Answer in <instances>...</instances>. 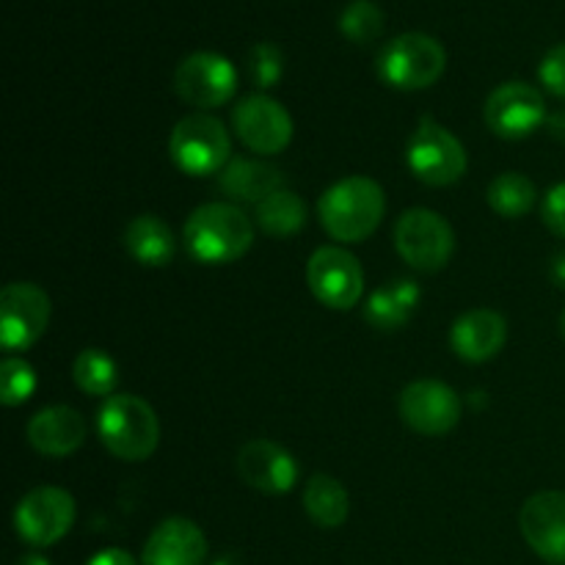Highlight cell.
Returning <instances> with one entry per match:
<instances>
[{
  "mask_svg": "<svg viewBox=\"0 0 565 565\" xmlns=\"http://www.w3.org/2000/svg\"><path fill=\"white\" fill-rule=\"evenodd\" d=\"M182 241L196 263L230 265L252 248L254 224L237 204L210 202L188 215Z\"/></svg>",
  "mask_w": 565,
  "mask_h": 565,
  "instance_id": "cell-1",
  "label": "cell"
},
{
  "mask_svg": "<svg viewBox=\"0 0 565 565\" xmlns=\"http://www.w3.org/2000/svg\"><path fill=\"white\" fill-rule=\"evenodd\" d=\"M386 213L384 188L362 174L345 177L326 188L318 202L323 230L340 243H362L379 230Z\"/></svg>",
  "mask_w": 565,
  "mask_h": 565,
  "instance_id": "cell-2",
  "label": "cell"
},
{
  "mask_svg": "<svg viewBox=\"0 0 565 565\" xmlns=\"http://www.w3.org/2000/svg\"><path fill=\"white\" fill-rule=\"evenodd\" d=\"M97 434L105 450L119 461H147L160 445V419L138 395H110L97 417Z\"/></svg>",
  "mask_w": 565,
  "mask_h": 565,
  "instance_id": "cell-3",
  "label": "cell"
},
{
  "mask_svg": "<svg viewBox=\"0 0 565 565\" xmlns=\"http://www.w3.org/2000/svg\"><path fill=\"white\" fill-rule=\"evenodd\" d=\"M447 53L439 39L428 33L408 31L395 36L381 47L375 58V72L381 81L401 92H419L428 88L445 75Z\"/></svg>",
  "mask_w": 565,
  "mask_h": 565,
  "instance_id": "cell-4",
  "label": "cell"
},
{
  "mask_svg": "<svg viewBox=\"0 0 565 565\" xmlns=\"http://www.w3.org/2000/svg\"><path fill=\"white\" fill-rule=\"evenodd\" d=\"M171 163L188 177L221 174L232 154L230 132L224 121L210 114H191L180 119L169 138Z\"/></svg>",
  "mask_w": 565,
  "mask_h": 565,
  "instance_id": "cell-5",
  "label": "cell"
},
{
  "mask_svg": "<svg viewBox=\"0 0 565 565\" xmlns=\"http://www.w3.org/2000/svg\"><path fill=\"white\" fill-rule=\"evenodd\" d=\"M406 160L414 177L423 180L425 185L434 188H445L458 182L467 174L469 166L463 143L447 127L430 119V116H423L417 130L408 138Z\"/></svg>",
  "mask_w": 565,
  "mask_h": 565,
  "instance_id": "cell-6",
  "label": "cell"
},
{
  "mask_svg": "<svg viewBox=\"0 0 565 565\" xmlns=\"http://www.w3.org/2000/svg\"><path fill=\"white\" fill-rule=\"evenodd\" d=\"M395 248L403 263L412 265L423 274H436L450 263L456 252V232L428 207H412L397 218L395 224Z\"/></svg>",
  "mask_w": 565,
  "mask_h": 565,
  "instance_id": "cell-7",
  "label": "cell"
},
{
  "mask_svg": "<svg viewBox=\"0 0 565 565\" xmlns=\"http://www.w3.org/2000/svg\"><path fill=\"white\" fill-rule=\"evenodd\" d=\"M75 524V500L58 486L31 489L14 508V530L33 550L58 544Z\"/></svg>",
  "mask_w": 565,
  "mask_h": 565,
  "instance_id": "cell-8",
  "label": "cell"
},
{
  "mask_svg": "<svg viewBox=\"0 0 565 565\" xmlns=\"http://www.w3.org/2000/svg\"><path fill=\"white\" fill-rule=\"evenodd\" d=\"M50 298L33 281H11L0 290V345L6 353L28 351L47 331Z\"/></svg>",
  "mask_w": 565,
  "mask_h": 565,
  "instance_id": "cell-9",
  "label": "cell"
},
{
  "mask_svg": "<svg viewBox=\"0 0 565 565\" xmlns=\"http://www.w3.org/2000/svg\"><path fill=\"white\" fill-rule=\"evenodd\" d=\"M307 285L323 307L348 312L364 292V270L351 252L340 246H323L309 257Z\"/></svg>",
  "mask_w": 565,
  "mask_h": 565,
  "instance_id": "cell-10",
  "label": "cell"
},
{
  "mask_svg": "<svg viewBox=\"0 0 565 565\" xmlns=\"http://www.w3.org/2000/svg\"><path fill=\"white\" fill-rule=\"evenodd\" d=\"M483 119L494 136L516 141L546 125V99L535 86L524 81H508L489 94Z\"/></svg>",
  "mask_w": 565,
  "mask_h": 565,
  "instance_id": "cell-11",
  "label": "cell"
},
{
  "mask_svg": "<svg viewBox=\"0 0 565 565\" xmlns=\"http://www.w3.org/2000/svg\"><path fill=\"white\" fill-rule=\"evenodd\" d=\"M174 92L199 110L221 108L237 92V70L218 53H191L174 72Z\"/></svg>",
  "mask_w": 565,
  "mask_h": 565,
  "instance_id": "cell-12",
  "label": "cell"
},
{
  "mask_svg": "<svg viewBox=\"0 0 565 565\" xmlns=\"http://www.w3.org/2000/svg\"><path fill=\"white\" fill-rule=\"evenodd\" d=\"M232 127L243 147L257 154H279L292 141V116L268 94H248L232 110Z\"/></svg>",
  "mask_w": 565,
  "mask_h": 565,
  "instance_id": "cell-13",
  "label": "cell"
},
{
  "mask_svg": "<svg viewBox=\"0 0 565 565\" xmlns=\"http://www.w3.org/2000/svg\"><path fill=\"white\" fill-rule=\"evenodd\" d=\"M401 417L414 434L445 436L461 423V397L441 381L423 379L401 392Z\"/></svg>",
  "mask_w": 565,
  "mask_h": 565,
  "instance_id": "cell-14",
  "label": "cell"
},
{
  "mask_svg": "<svg viewBox=\"0 0 565 565\" xmlns=\"http://www.w3.org/2000/svg\"><path fill=\"white\" fill-rule=\"evenodd\" d=\"M519 527L530 550L546 563H565V494L539 491L524 502Z\"/></svg>",
  "mask_w": 565,
  "mask_h": 565,
  "instance_id": "cell-15",
  "label": "cell"
},
{
  "mask_svg": "<svg viewBox=\"0 0 565 565\" xmlns=\"http://www.w3.org/2000/svg\"><path fill=\"white\" fill-rule=\"evenodd\" d=\"M237 475L263 494H287L298 483V463L290 450L270 439H252L237 452Z\"/></svg>",
  "mask_w": 565,
  "mask_h": 565,
  "instance_id": "cell-16",
  "label": "cell"
},
{
  "mask_svg": "<svg viewBox=\"0 0 565 565\" xmlns=\"http://www.w3.org/2000/svg\"><path fill=\"white\" fill-rule=\"evenodd\" d=\"M207 539L191 519L171 516L152 530L141 552V565H204Z\"/></svg>",
  "mask_w": 565,
  "mask_h": 565,
  "instance_id": "cell-17",
  "label": "cell"
},
{
  "mask_svg": "<svg viewBox=\"0 0 565 565\" xmlns=\"http://www.w3.org/2000/svg\"><path fill=\"white\" fill-rule=\"evenodd\" d=\"M25 436L42 456L64 458L81 450L86 441V419L72 406H50L28 419Z\"/></svg>",
  "mask_w": 565,
  "mask_h": 565,
  "instance_id": "cell-18",
  "label": "cell"
},
{
  "mask_svg": "<svg viewBox=\"0 0 565 565\" xmlns=\"http://www.w3.org/2000/svg\"><path fill=\"white\" fill-rule=\"evenodd\" d=\"M508 323L494 309H469L452 323L450 345L463 362H489L505 348Z\"/></svg>",
  "mask_w": 565,
  "mask_h": 565,
  "instance_id": "cell-19",
  "label": "cell"
},
{
  "mask_svg": "<svg viewBox=\"0 0 565 565\" xmlns=\"http://www.w3.org/2000/svg\"><path fill=\"white\" fill-rule=\"evenodd\" d=\"M218 185L232 202L259 204L263 199H268L270 193L285 188V174H281L276 166L263 163V160L232 158L230 163L221 169Z\"/></svg>",
  "mask_w": 565,
  "mask_h": 565,
  "instance_id": "cell-20",
  "label": "cell"
},
{
  "mask_svg": "<svg viewBox=\"0 0 565 565\" xmlns=\"http://www.w3.org/2000/svg\"><path fill=\"white\" fill-rule=\"evenodd\" d=\"M125 248L136 263L147 268H163L174 259L177 237L160 215H138L125 226Z\"/></svg>",
  "mask_w": 565,
  "mask_h": 565,
  "instance_id": "cell-21",
  "label": "cell"
},
{
  "mask_svg": "<svg viewBox=\"0 0 565 565\" xmlns=\"http://www.w3.org/2000/svg\"><path fill=\"white\" fill-rule=\"evenodd\" d=\"M419 296L423 292H419V287L412 279L390 281V285H384L367 298V303H364V320L373 329L384 331V334L401 331L414 318Z\"/></svg>",
  "mask_w": 565,
  "mask_h": 565,
  "instance_id": "cell-22",
  "label": "cell"
},
{
  "mask_svg": "<svg viewBox=\"0 0 565 565\" xmlns=\"http://www.w3.org/2000/svg\"><path fill=\"white\" fill-rule=\"evenodd\" d=\"M303 511L318 527L337 530L348 522L351 497L345 486L331 475H312L303 486Z\"/></svg>",
  "mask_w": 565,
  "mask_h": 565,
  "instance_id": "cell-23",
  "label": "cell"
},
{
  "mask_svg": "<svg viewBox=\"0 0 565 565\" xmlns=\"http://www.w3.org/2000/svg\"><path fill=\"white\" fill-rule=\"evenodd\" d=\"M254 221H257V226L265 235L290 237L301 232L303 224H307V204H303V199L296 191L281 188V191L270 193L268 199L257 204Z\"/></svg>",
  "mask_w": 565,
  "mask_h": 565,
  "instance_id": "cell-24",
  "label": "cell"
},
{
  "mask_svg": "<svg viewBox=\"0 0 565 565\" xmlns=\"http://www.w3.org/2000/svg\"><path fill=\"white\" fill-rule=\"evenodd\" d=\"M72 379H75L81 392L108 401L114 395L116 384H119V370H116L114 359L99 351V348H83L77 353L75 364H72Z\"/></svg>",
  "mask_w": 565,
  "mask_h": 565,
  "instance_id": "cell-25",
  "label": "cell"
},
{
  "mask_svg": "<svg viewBox=\"0 0 565 565\" xmlns=\"http://www.w3.org/2000/svg\"><path fill=\"white\" fill-rule=\"evenodd\" d=\"M535 185L530 177L519 174V171H505V174L494 177L489 185V204L497 215L502 218H522L533 210L535 204Z\"/></svg>",
  "mask_w": 565,
  "mask_h": 565,
  "instance_id": "cell-26",
  "label": "cell"
},
{
  "mask_svg": "<svg viewBox=\"0 0 565 565\" xmlns=\"http://www.w3.org/2000/svg\"><path fill=\"white\" fill-rule=\"evenodd\" d=\"M340 31L353 44L375 42L384 33V11L373 0H351L340 14Z\"/></svg>",
  "mask_w": 565,
  "mask_h": 565,
  "instance_id": "cell-27",
  "label": "cell"
},
{
  "mask_svg": "<svg viewBox=\"0 0 565 565\" xmlns=\"http://www.w3.org/2000/svg\"><path fill=\"white\" fill-rule=\"evenodd\" d=\"M36 390V373L20 356H6L0 364V401L3 406H22Z\"/></svg>",
  "mask_w": 565,
  "mask_h": 565,
  "instance_id": "cell-28",
  "label": "cell"
},
{
  "mask_svg": "<svg viewBox=\"0 0 565 565\" xmlns=\"http://www.w3.org/2000/svg\"><path fill=\"white\" fill-rule=\"evenodd\" d=\"M248 77L257 88H270L281 81V72H285V55L276 47L274 42H257L248 50L246 61Z\"/></svg>",
  "mask_w": 565,
  "mask_h": 565,
  "instance_id": "cell-29",
  "label": "cell"
},
{
  "mask_svg": "<svg viewBox=\"0 0 565 565\" xmlns=\"http://www.w3.org/2000/svg\"><path fill=\"white\" fill-rule=\"evenodd\" d=\"M539 77L546 92L565 99V44H555L544 55V61L539 66Z\"/></svg>",
  "mask_w": 565,
  "mask_h": 565,
  "instance_id": "cell-30",
  "label": "cell"
},
{
  "mask_svg": "<svg viewBox=\"0 0 565 565\" xmlns=\"http://www.w3.org/2000/svg\"><path fill=\"white\" fill-rule=\"evenodd\" d=\"M541 218H544V224L557 237L565 241V182L550 188V193L544 196V204H541Z\"/></svg>",
  "mask_w": 565,
  "mask_h": 565,
  "instance_id": "cell-31",
  "label": "cell"
},
{
  "mask_svg": "<svg viewBox=\"0 0 565 565\" xmlns=\"http://www.w3.org/2000/svg\"><path fill=\"white\" fill-rule=\"evenodd\" d=\"M86 565H138L136 557L125 550H103L92 557Z\"/></svg>",
  "mask_w": 565,
  "mask_h": 565,
  "instance_id": "cell-32",
  "label": "cell"
},
{
  "mask_svg": "<svg viewBox=\"0 0 565 565\" xmlns=\"http://www.w3.org/2000/svg\"><path fill=\"white\" fill-rule=\"evenodd\" d=\"M546 127H550V132L557 138V141H565V110L552 114L550 119H546Z\"/></svg>",
  "mask_w": 565,
  "mask_h": 565,
  "instance_id": "cell-33",
  "label": "cell"
},
{
  "mask_svg": "<svg viewBox=\"0 0 565 565\" xmlns=\"http://www.w3.org/2000/svg\"><path fill=\"white\" fill-rule=\"evenodd\" d=\"M550 274H552V281H555L557 287H563V290H565V252L555 254V259H552Z\"/></svg>",
  "mask_w": 565,
  "mask_h": 565,
  "instance_id": "cell-34",
  "label": "cell"
},
{
  "mask_svg": "<svg viewBox=\"0 0 565 565\" xmlns=\"http://www.w3.org/2000/svg\"><path fill=\"white\" fill-rule=\"evenodd\" d=\"M17 565H50V561L44 555H39V552H28V555H22Z\"/></svg>",
  "mask_w": 565,
  "mask_h": 565,
  "instance_id": "cell-35",
  "label": "cell"
},
{
  "mask_svg": "<svg viewBox=\"0 0 565 565\" xmlns=\"http://www.w3.org/2000/svg\"><path fill=\"white\" fill-rule=\"evenodd\" d=\"M213 565H241V561H237V555H232V552H226V555H221L218 561H215Z\"/></svg>",
  "mask_w": 565,
  "mask_h": 565,
  "instance_id": "cell-36",
  "label": "cell"
},
{
  "mask_svg": "<svg viewBox=\"0 0 565 565\" xmlns=\"http://www.w3.org/2000/svg\"><path fill=\"white\" fill-rule=\"evenodd\" d=\"M561 334H563V340H565V309H563V315H561Z\"/></svg>",
  "mask_w": 565,
  "mask_h": 565,
  "instance_id": "cell-37",
  "label": "cell"
}]
</instances>
